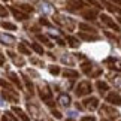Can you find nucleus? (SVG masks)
<instances>
[{"mask_svg":"<svg viewBox=\"0 0 121 121\" xmlns=\"http://www.w3.org/2000/svg\"><path fill=\"white\" fill-rule=\"evenodd\" d=\"M88 93H91V85L87 81L79 82V85L76 87V94L79 96V97H82V96H87Z\"/></svg>","mask_w":121,"mask_h":121,"instance_id":"1","label":"nucleus"},{"mask_svg":"<svg viewBox=\"0 0 121 121\" xmlns=\"http://www.w3.org/2000/svg\"><path fill=\"white\" fill-rule=\"evenodd\" d=\"M55 21H57L60 26L67 27L69 30H72V29H73V22H72L70 20H69V18H64V17H57V18H55Z\"/></svg>","mask_w":121,"mask_h":121,"instance_id":"2","label":"nucleus"},{"mask_svg":"<svg viewBox=\"0 0 121 121\" xmlns=\"http://www.w3.org/2000/svg\"><path fill=\"white\" fill-rule=\"evenodd\" d=\"M106 100H108L109 103H112V105H117V106L121 105V97L117 94V93H111V94L106 97Z\"/></svg>","mask_w":121,"mask_h":121,"instance_id":"3","label":"nucleus"},{"mask_svg":"<svg viewBox=\"0 0 121 121\" xmlns=\"http://www.w3.org/2000/svg\"><path fill=\"white\" fill-rule=\"evenodd\" d=\"M39 90H40V97H42V99H43V100H49L51 97H52V93L49 91V88L46 87V85L40 87Z\"/></svg>","mask_w":121,"mask_h":121,"instance_id":"4","label":"nucleus"},{"mask_svg":"<svg viewBox=\"0 0 121 121\" xmlns=\"http://www.w3.org/2000/svg\"><path fill=\"white\" fill-rule=\"evenodd\" d=\"M67 8L69 9H78V8H84L82 0H67Z\"/></svg>","mask_w":121,"mask_h":121,"instance_id":"5","label":"nucleus"},{"mask_svg":"<svg viewBox=\"0 0 121 121\" xmlns=\"http://www.w3.org/2000/svg\"><path fill=\"white\" fill-rule=\"evenodd\" d=\"M102 21H103L105 24H108V26L111 27V29H114L115 31H118V30H120V27H118L117 24H115V22H114L112 20H111L109 17H106V15H102Z\"/></svg>","mask_w":121,"mask_h":121,"instance_id":"6","label":"nucleus"},{"mask_svg":"<svg viewBox=\"0 0 121 121\" xmlns=\"http://www.w3.org/2000/svg\"><path fill=\"white\" fill-rule=\"evenodd\" d=\"M0 42L4 45H12L13 42H15V39L12 38V36H8V35H0Z\"/></svg>","mask_w":121,"mask_h":121,"instance_id":"7","label":"nucleus"},{"mask_svg":"<svg viewBox=\"0 0 121 121\" xmlns=\"http://www.w3.org/2000/svg\"><path fill=\"white\" fill-rule=\"evenodd\" d=\"M58 103H61L63 106H66V108H67V106L70 105V97H69L67 94H61V96L58 97Z\"/></svg>","mask_w":121,"mask_h":121,"instance_id":"8","label":"nucleus"},{"mask_svg":"<svg viewBox=\"0 0 121 121\" xmlns=\"http://www.w3.org/2000/svg\"><path fill=\"white\" fill-rule=\"evenodd\" d=\"M84 103H87V108H90V109H94L96 106H97V99L96 97H91V99H87Z\"/></svg>","mask_w":121,"mask_h":121,"instance_id":"9","label":"nucleus"},{"mask_svg":"<svg viewBox=\"0 0 121 121\" xmlns=\"http://www.w3.org/2000/svg\"><path fill=\"white\" fill-rule=\"evenodd\" d=\"M11 11H12L13 15H15V18H18V20H27V15H26V13H22V12H20V11H17L15 8H12Z\"/></svg>","mask_w":121,"mask_h":121,"instance_id":"10","label":"nucleus"},{"mask_svg":"<svg viewBox=\"0 0 121 121\" xmlns=\"http://www.w3.org/2000/svg\"><path fill=\"white\" fill-rule=\"evenodd\" d=\"M102 112H108V114H109L108 117H111V118H117V117H118V112H115V111H111L109 108H106V106H103V108H102Z\"/></svg>","mask_w":121,"mask_h":121,"instance_id":"11","label":"nucleus"},{"mask_svg":"<svg viewBox=\"0 0 121 121\" xmlns=\"http://www.w3.org/2000/svg\"><path fill=\"white\" fill-rule=\"evenodd\" d=\"M106 61L112 63V67H111V69H117V70H120V72H121V63H118L115 58H108Z\"/></svg>","mask_w":121,"mask_h":121,"instance_id":"12","label":"nucleus"},{"mask_svg":"<svg viewBox=\"0 0 121 121\" xmlns=\"http://www.w3.org/2000/svg\"><path fill=\"white\" fill-rule=\"evenodd\" d=\"M13 111H15V112H17V114H18V115H20V117L22 118V121H30V118L27 117V115H26L24 112H22V111H21L20 108H13Z\"/></svg>","mask_w":121,"mask_h":121,"instance_id":"13","label":"nucleus"},{"mask_svg":"<svg viewBox=\"0 0 121 121\" xmlns=\"http://www.w3.org/2000/svg\"><path fill=\"white\" fill-rule=\"evenodd\" d=\"M96 11H87V12H84V17L85 18H88V20H94L96 18Z\"/></svg>","mask_w":121,"mask_h":121,"instance_id":"14","label":"nucleus"},{"mask_svg":"<svg viewBox=\"0 0 121 121\" xmlns=\"http://www.w3.org/2000/svg\"><path fill=\"white\" fill-rule=\"evenodd\" d=\"M78 75H79V73L78 72H75V70H64V76H70V78H78Z\"/></svg>","mask_w":121,"mask_h":121,"instance_id":"15","label":"nucleus"},{"mask_svg":"<svg viewBox=\"0 0 121 121\" xmlns=\"http://www.w3.org/2000/svg\"><path fill=\"white\" fill-rule=\"evenodd\" d=\"M97 87H99V90L102 91V93H103V91H106V90H108V84H106V82H102V81H99V82H97Z\"/></svg>","mask_w":121,"mask_h":121,"instance_id":"16","label":"nucleus"},{"mask_svg":"<svg viewBox=\"0 0 121 121\" xmlns=\"http://www.w3.org/2000/svg\"><path fill=\"white\" fill-rule=\"evenodd\" d=\"M67 40H69V45H70V46H73V48H76V46L79 45V42H78L75 38H70V36H69V38H67Z\"/></svg>","mask_w":121,"mask_h":121,"instance_id":"17","label":"nucleus"},{"mask_svg":"<svg viewBox=\"0 0 121 121\" xmlns=\"http://www.w3.org/2000/svg\"><path fill=\"white\" fill-rule=\"evenodd\" d=\"M79 36L82 39H85V40H97L99 39V36H88V35H84V33H81Z\"/></svg>","mask_w":121,"mask_h":121,"instance_id":"18","label":"nucleus"},{"mask_svg":"<svg viewBox=\"0 0 121 121\" xmlns=\"http://www.w3.org/2000/svg\"><path fill=\"white\" fill-rule=\"evenodd\" d=\"M31 48H33L38 54H43V48H42V46H39L38 43H31Z\"/></svg>","mask_w":121,"mask_h":121,"instance_id":"19","label":"nucleus"},{"mask_svg":"<svg viewBox=\"0 0 121 121\" xmlns=\"http://www.w3.org/2000/svg\"><path fill=\"white\" fill-rule=\"evenodd\" d=\"M18 49H20V52H22V54H26V55H29L30 54V51L24 46V43H20V46H18Z\"/></svg>","mask_w":121,"mask_h":121,"instance_id":"20","label":"nucleus"},{"mask_svg":"<svg viewBox=\"0 0 121 121\" xmlns=\"http://www.w3.org/2000/svg\"><path fill=\"white\" fill-rule=\"evenodd\" d=\"M2 26L4 27V29H9V30H15L17 29V27L13 24H11V22H2Z\"/></svg>","mask_w":121,"mask_h":121,"instance_id":"21","label":"nucleus"},{"mask_svg":"<svg viewBox=\"0 0 121 121\" xmlns=\"http://www.w3.org/2000/svg\"><path fill=\"white\" fill-rule=\"evenodd\" d=\"M79 29H81V30H88V31H93V33L96 31L94 29H91V27H90V26H87V24H79Z\"/></svg>","mask_w":121,"mask_h":121,"instance_id":"22","label":"nucleus"},{"mask_svg":"<svg viewBox=\"0 0 121 121\" xmlns=\"http://www.w3.org/2000/svg\"><path fill=\"white\" fill-rule=\"evenodd\" d=\"M38 38H39V39H40L42 42H43V43H46V45H48V46H52V43H51V42H49L48 39H46V38H45V36H42V35H39V36H38Z\"/></svg>","mask_w":121,"mask_h":121,"instance_id":"23","label":"nucleus"},{"mask_svg":"<svg viewBox=\"0 0 121 121\" xmlns=\"http://www.w3.org/2000/svg\"><path fill=\"white\" fill-rule=\"evenodd\" d=\"M90 67H93V64H91V63H85V64L82 66V70L85 72V73H88V72H90Z\"/></svg>","mask_w":121,"mask_h":121,"instance_id":"24","label":"nucleus"},{"mask_svg":"<svg viewBox=\"0 0 121 121\" xmlns=\"http://www.w3.org/2000/svg\"><path fill=\"white\" fill-rule=\"evenodd\" d=\"M49 70H51V73H52V75H58V73H60V69H58L57 66H51Z\"/></svg>","mask_w":121,"mask_h":121,"instance_id":"25","label":"nucleus"},{"mask_svg":"<svg viewBox=\"0 0 121 121\" xmlns=\"http://www.w3.org/2000/svg\"><path fill=\"white\" fill-rule=\"evenodd\" d=\"M9 76L12 78V81L17 84V85H20V81H18V78H17V75H13V73H9Z\"/></svg>","mask_w":121,"mask_h":121,"instance_id":"26","label":"nucleus"},{"mask_svg":"<svg viewBox=\"0 0 121 121\" xmlns=\"http://www.w3.org/2000/svg\"><path fill=\"white\" fill-rule=\"evenodd\" d=\"M6 15H8V11L3 6H0V17H6Z\"/></svg>","mask_w":121,"mask_h":121,"instance_id":"27","label":"nucleus"},{"mask_svg":"<svg viewBox=\"0 0 121 121\" xmlns=\"http://www.w3.org/2000/svg\"><path fill=\"white\" fill-rule=\"evenodd\" d=\"M81 121H96V118L94 117H82Z\"/></svg>","mask_w":121,"mask_h":121,"instance_id":"28","label":"nucleus"},{"mask_svg":"<svg viewBox=\"0 0 121 121\" xmlns=\"http://www.w3.org/2000/svg\"><path fill=\"white\" fill-rule=\"evenodd\" d=\"M52 114H54V115H55L57 118H61V114H60L58 111H52Z\"/></svg>","mask_w":121,"mask_h":121,"instance_id":"29","label":"nucleus"},{"mask_svg":"<svg viewBox=\"0 0 121 121\" xmlns=\"http://www.w3.org/2000/svg\"><path fill=\"white\" fill-rule=\"evenodd\" d=\"M3 121H11V120H9V117H8V114H6V115L3 117Z\"/></svg>","mask_w":121,"mask_h":121,"instance_id":"30","label":"nucleus"},{"mask_svg":"<svg viewBox=\"0 0 121 121\" xmlns=\"http://www.w3.org/2000/svg\"><path fill=\"white\" fill-rule=\"evenodd\" d=\"M112 2H115L117 4H121V0H112Z\"/></svg>","mask_w":121,"mask_h":121,"instance_id":"31","label":"nucleus"},{"mask_svg":"<svg viewBox=\"0 0 121 121\" xmlns=\"http://www.w3.org/2000/svg\"><path fill=\"white\" fill-rule=\"evenodd\" d=\"M2 63H3V58H2V57H0V64H2Z\"/></svg>","mask_w":121,"mask_h":121,"instance_id":"32","label":"nucleus"},{"mask_svg":"<svg viewBox=\"0 0 121 121\" xmlns=\"http://www.w3.org/2000/svg\"><path fill=\"white\" fill-rule=\"evenodd\" d=\"M102 121H108V120H105V118H103V120H102Z\"/></svg>","mask_w":121,"mask_h":121,"instance_id":"33","label":"nucleus"},{"mask_svg":"<svg viewBox=\"0 0 121 121\" xmlns=\"http://www.w3.org/2000/svg\"><path fill=\"white\" fill-rule=\"evenodd\" d=\"M66 121H73V120H66Z\"/></svg>","mask_w":121,"mask_h":121,"instance_id":"34","label":"nucleus"}]
</instances>
